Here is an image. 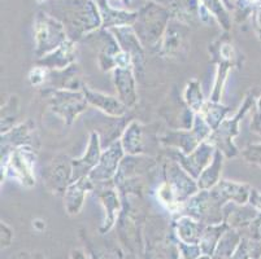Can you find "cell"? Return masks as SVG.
Segmentation results:
<instances>
[{
  "mask_svg": "<svg viewBox=\"0 0 261 259\" xmlns=\"http://www.w3.org/2000/svg\"><path fill=\"white\" fill-rule=\"evenodd\" d=\"M33 165L34 154L30 149L20 148L12 153L11 161H8V172L23 185L32 187L35 183L33 177Z\"/></svg>",
  "mask_w": 261,
  "mask_h": 259,
  "instance_id": "1",
  "label": "cell"
},
{
  "mask_svg": "<svg viewBox=\"0 0 261 259\" xmlns=\"http://www.w3.org/2000/svg\"><path fill=\"white\" fill-rule=\"evenodd\" d=\"M122 149L120 147V142H115L100 158L99 163L95 166L94 171L90 174L91 179L107 180L115 174V170L117 167L118 160L122 157Z\"/></svg>",
  "mask_w": 261,
  "mask_h": 259,
  "instance_id": "2",
  "label": "cell"
},
{
  "mask_svg": "<svg viewBox=\"0 0 261 259\" xmlns=\"http://www.w3.org/2000/svg\"><path fill=\"white\" fill-rule=\"evenodd\" d=\"M99 156H100V151H99V137L98 134L91 135V141H90L89 151H87V156L85 154L81 160L74 161L73 162V170H72V179H80V178H85L90 168L96 166L99 163Z\"/></svg>",
  "mask_w": 261,
  "mask_h": 259,
  "instance_id": "3",
  "label": "cell"
},
{
  "mask_svg": "<svg viewBox=\"0 0 261 259\" xmlns=\"http://www.w3.org/2000/svg\"><path fill=\"white\" fill-rule=\"evenodd\" d=\"M91 188V183L86 178H81L72 184L65 193V208L69 214H77L84 204L85 192Z\"/></svg>",
  "mask_w": 261,
  "mask_h": 259,
  "instance_id": "4",
  "label": "cell"
},
{
  "mask_svg": "<svg viewBox=\"0 0 261 259\" xmlns=\"http://www.w3.org/2000/svg\"><path fill=\"white\" fill-rule=\"evenodd\" d=\"M116 85L120 92V97L123 103L127 105H133L135 103V91H134V80L132 77L130 69H122L118 66L115 73Z\"/></svg>",
  "mask_w": 261,
  "mask_h": 259,
  "instance_id": "5",
  "label": "cell"
},
{
  "mask_svg": "<svg viewBox=\"0 0 261 259\" xmlns=\"http://www.w3.org/2000/svg\"><path fill=\"white\" fill-rule=\"evenodd\" d=\"M85 94H86L87 100H89L90 103L100 108L106 113L112 114V116H121L125 111L123 110V106L121 105V103L117 99L104 96V95L100 94H94V92L89 91L87 87H85Z\"/></svg>",
  "mask_w": 261,
  "mask_h": 259,
  "instance_id": "6",
  "label": "cell"
},
{
  "mask_svg": "<svg viewBox=\"0 0 261 259\" xmlns=\"http://www.w3.org/2000/svg\"><path fill=\"white\" fill-rule=\"evenodd\" d=\"M226 113V108L220 105H216L213 103L204 104L200 109V117L203 118L208 126L215 130H217L218 126L221 125V120L224 118V114Z\"/></svg>",
  "mask_w": 261,
  "mask_h": 259,
  "instance_id": "7",
  "label": "cell"
},
{
  "mask_svg": "<svg viewBox=\"0 0 261 259\" xmlns=\"http://www.w3.org/2000/svg\"><path fill=\"white\" fill-rule=\"evenodd\" d=\"M221 152L217 151L216 152V157H215V162L212 163L211 167H208L207 170L204 171L203 174L199 177V187L203 189L205 188H211L213 185L217 183L218 180V175H220V170H221Z\"/></svg>",
  "mask_w": 261,
  "mask_h": 259,
  "instance_id": "8",
  "label": "cell"
},
{
  "mask_svg": "<svg viewBox=\"0 0 261 259\" xmlns=\"http://www.w3.org/2000/svg\"><path fill=\"white\" fill-rule=\"evenodd\" d=\"M65 171H69V168L64 163H59V165H54L52 167H49L46 175L47 184L52 185L54 191H60L66 184V179L69 178V175L66 174Z\"/></svg>",
  "mask_w": 261,
  "mask_h": 259,
  "instance_id": "9",
  "label": "cell"
},
{
  "mask_svg": "<svg viewBox=\"0 0 261 259\" xmlns=\"http://www.w3.org/2000/svg\"><path fill=\"white\" fill-rule=\"evenodd\" d=\"M137 122L132 123L125 136H123V147L129 153H139L141 152V131Z\"/></svg>",
  "mask_w": 261,
  "mask_h": 259,
  "instance_id": "10",
  "label": "cell"
},
{
  "mask_svg": "<svg viewBox=\"0 0 261 259\" xmlns=\"http://www.w3.org/2000/svg\"><path fill=\"white\" fill-rule=\"evenodd\" d=\"M186 97L187 103L191 106L194 110H200L201 109V101H203V97H201L200 89H199V84L196 82L190 83L189 87H187L186 91Z\"/></svg>",
  "mask_w": 261,
  "mask_h": 259,
  "instance_id": "11",
  "label": "cell"
},
{
  "mask_svg": "<svg viewBox=\"0 0 261 259\" xmlns=\"http://www.w3.org/2000/svg\"><path fill=\"white\" fill-rule=\"evenodd\" d=\"M44 78V71L42 69H34L30 74V80H32L33 84H39V83L43 82Z\"/></svg>",
  "mask_w": 261,
  "mask_h": 259,
  "instance_id": "12",
  "label": "cell"
},
{
  "mask_svg": "<svg viewBox=\"0 0 261 259\" xmlns=\"http://www.w3.org/2000/svg\"><path fill=\"white\" fill-rule=\"evenodd\" d=\"M39 2H42V0H39Z\"/></svg>",
  "mask_w": 261,
  "mask_h": 259,
  "instance_id": "13",
  "label": "cell"
}]
</instances>
